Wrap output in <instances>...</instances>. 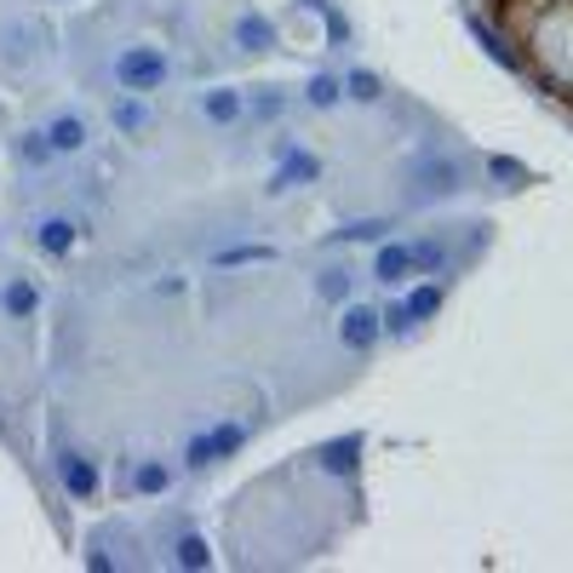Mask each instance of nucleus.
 <instances>
[{
  "instance_id": "10",
  "label": "nucleus",
  "mask_w": 573,
  "mask_h": 573,
  "mask_svg": "<svg viewBox=\"0 0 573 573\" xmlns=\"http://www.w3.org/2000/svg\"><path fill=\"white\" fill-rule=\"evenodd\" d=\"M150 104H143V92H127V98H120V104H115V127L120 132H127V138H143V132H150Z\"/></svg>"
},
{
  "instance_id": "19",
  "label": "nucleus",
  "mask_w": 573,
  "mask_h": 573,
  "mask_svg": "<svg viewBox=\"0 0 573 573\" xmlns=\"http://www.w3.org/2000/svg\"><path fill=\"white\" fill-rule=\"evenodd\" d=\"M344 87H351V98H361V104H373V98H379V80L373 75H351Z\"/></svg>"
},
{
  "instance_id": "15",
  "label": "nucleus",
  "mask_w": 573,
  "mask_h": 573,
  "mask_svg": "<svg viewBox=\"0 0 573 573\" xmlns=\"http://www.w3.org/2000/svg\"><path fill=\"white\" fill-rule=\"evenodd\" d=\"M35 310V286L29 281H12L7 286V316H29Z\"/></svg>"
},
{
  "instance_id": "13",
  "label": "nucleus",
  "mask_w": 573,
  "mask_h": 573,
  "mask_svg": "<svg viewBox=\"0 0 573 573\" xmlns=\"http://www.w3.org/2000/svg\"><path fill=\"white\" fill-rule=\"evenodd\" d=\"M442 241H413V276H430V270H442Z\"/></svg>"
},
{
  "instance_id": "12",
  "label": "nucleus",
  "mask_w": 573,
  "mask_h": 573,
  "mask_svg": "<svg viewBox=\"0 0 573 573\" xmlns=\"http://www.w3.org/2000/svg\"><path fill=\"white\" fill-rule=\"evenodd\" d=\"M17 155H24L29 167H47V161H52V138L47 132H24V138H17Z\"/></svg>"
},
{
  "instance_id": "7",
  "label": "nucleus",
  "mask_w": 573,
  "mask_h": 573,
  "mask_svg": "<svg viewBox=\"0 0 573 573\" xmlns=\"http://www.w3.org/2000/svg\"><path fill=\"white\" fill-rule=\"evenodd\" d=\"M316 173H321V161L286 143V150H281V167H276V183H270V190H293V183H310Z\"/></svg>"
},
{
  "instance_id": "5",
  "label": "nucleus",
  "mask_w": 573,
  "mask_h": 573,
  "mask_svg": "<svg viewBox=\"0 0 573 573\" xmlns=\"http://www.w3.org/2000/svg\"><path fill=\"white\" fill-rule=\"evenodd\" d=\"M201 115H207L213 127H235V120L247 115V98L235 87H213V92H201Z\"/></svg>"
},
{
  "instance_id": "1",
  "label": "nucleus",
  "mask_w": 573,
  "mask_h": 573,
  "mask_svg": "<svg viewBox=\"0 0 573 573\" xmlns=\"http://www.w3.org/2000/svg\"><path fill=\"white\" fill-rule=\"evenodd\" d=\"M115 80H120V92H155L161 80H167V52L161 47H127L115 58Z\"/></svg>"
},
{
  "instance_id": "23",
  "label": "nucleus",
  "mask_w": 573,
  "mask_h": 573,
  "mask_svg": "<svg viewBox=\"0 0 573 573\" xmlns=\"http://www.w3.org/2000/svg\"><path fill=\"white\" fill-rule=\"evenodd\" d=\"M321 293H327V298H339V293H344V276H339V270H333V276H321Z\"/></svg>"
},
{
  "instance_id": "2",
  "label": "nucleus",
  "mask_w": 573,
  "mask_h": 573,
  "mask_svg": "<svg viewBox=\"0 0 573 573\" xmlns=\"http://www.w3.org/2000/svg\"><path fill=\"white\" fill-rule=\"evenodd\" d=\"M247 442V424H235V419H224L213 430H201V436L183 447V459L190 464H213V459H235V447Z\"/></svg>"
},
{
  "instance_id": "6",
  "label": "nucleus",
  "mask_w": 573,
  "mask_h": 573,
  "mask_svg": "<svg viewBox=\"0 0 573 573\" xmlns=\"http://www.w3.org/2000/svg\"><path fill=\"white\" fill-rule=\"evenodd\" d=\"M373 276H379V281H391V286L413 281V241H391V247H379Z\"/></svg>"
},
{
  "instance_id": "14",
  "label": "nucleus",
  "mask_w": 573,
  "mask_h": 573,
  "mask_svg": "<svg viewBox=\"0 0 573 573\" xmlns=\"http://www.w3.org/2000/svg\"><path fill=\"white\" fill-rule=\"evenodd\" d=\"M339 98H344V80H333V75H316V80H310V104H316V110L339 104Z\"/></svg>"
},
{
  "instance_id": "21",
  "label": "nucleus",
  "mask_w": 573,
  "mask_h": 573,
  "mask_svg": "<svg viewBox=\"0 0 573 573\" xmlns=\"http://www.w3.org/2000/svg\"><path fill=\"white\" fill-rule=\"evenodd\" d=\"M270 247H235V253H218V264H264Z\"/></svg>"
},
{
  "instance_id": "18",
  "label": "nucleus",
  "mask_w": 573,
  "mask_h": 573,
  "mask_svg": "<svg viewBox=\"0 0 573 573\" xmlns=\"http://www.w3.org/2000/svg\"><path fill=\"white\" fill-rule=\"evenodd\" d=\"M167 482H173V470H167V464H143V470H138V487H143V494H161Z\"/></svg>"
},
{
  "instance_id": "11",
  "label": "nucleus",
  "mask_w": 573,
  "mask_h": 573,
  "mask_svg": "<svg viewBox=\"0 0 573 573\" xmlns=\"http://www.w3.org/2000/svg\"><path fill=\"white\" fill-rule=\"evenodd\" d=\"M35 241H40V253L64 258V253L75 247V224H69V218H40V230H35Z\"/></svg>"
},
{
  "instance_id": "20",
  "label": "nucleus",
  "mask_w": 573,
  "mask_h": 573,
  "mask_svg": "<svg viewBox=\"0 0 573 573\" xmlns=\"http://www.w3.org/2000/svg\"><path fill=\"white\" fill-rule=\"evenodd\" d=\"M384 230H391L384 218H373V224H351V230H344V241H379Z\"/></svg>"
},
{
  "instance_id": "9",
  "label": "nucleus",
  "mask_w": 573,
  "mask_h": 573,
  "mask_svg": "<svg viewBox=\"0 0 573 573\" xmlns=\"http://www.w3.org/2000/svg\"><path fill=\"white\" fill-rule=\"evenodd\" d=\"M47 138H52V155H75V150H87V120H80V115H58L47 127Z\"/></svg>"
},
{
  "instance_id": "3",
  "label": "nucleus",
  "mask_w": 573,
  "mask_h": 573,
  "mask_svg": "<svg viewBox=\"0 0 573 573\" xmlns=\"http://www.w3.org/2000/svg\"><path fill=\"white\" fill-rule=\"evenodd\" d=\"M58 476H64V494H69V499L92 505V499H98V482H104V470H98V459L64 447V454H58Z\"/></svg>"
},
{
  "instance_id": "17",
  "label": "nucleus",
  "mask_w": 573,
  "mask_h": 573,
  "mask_svg": "<svg viewBox=\"0 0 573 573\" xmlns=\"http://www.w3.org/2000/svg\"><path fill=\"white\" fill-rule=\"evenodd\" d=\"M213 557H207V545L201 539H178V568H207Z\"/></svg>"
},
{
  "instance_id": "8",
  "label": "nucleus",
  "mask_w": 573,
  "mask_h": 573,
  "mask_svg": "<svg viewBox=\"0 0 573 573\" xmlns=\"http://www.w3.org/2000/svg\"><path fill=\"white\" fill-rule=\"evenodd\" d=\"M442 310V286H419V293L413 298H407V304H396V310L391 316H384V321H391L396 327V333H402V327H413V321H424V316H436Z\"/></svg>"
},
{
  "instance_id": "22",
  "label": "nucleus",
  "mask_w": 573,
  "mask_h": 573,
  "mask_svg": "<svg viewBox=\"0 0 573 573\" xmlns=\"http://www.w3.org/2000/svg\"><path fill=\"white\" fill-rule=\"evenodd\" d=\"M351 454H356V436H351V442H339L327 459H333V470H344V476H351V470H356V459H351Z\"/></svg>"
},
{
  "instance_id": "4",
  "label": "nucleus",
  "mask_w": 573,
  "mask_h": 573,
  "mask_svg": "<svg viewBox=\"0 0 573 573\" xmlns=\"http://www.w3.org/2000/svg\"><path fill=\"white\" fill-rule=\"evenodd\" d=\"M379 333H384V316L373 310V304H351L344 321H339V344H344V351H373Z\"/></svg>"
},
{
  "instance_id": "16",
  "label": "nucleus",
  "mask_w": 573,
  "mask_h": 573,
  "mask_svg": "<svg viewBox=\"0 0 573 573\" xmlns=\"http://www.w3.org/2000/svg\"><path fill=\"white\" fill-rule=\"evenodd\" d=\"M241 40H247L253 52H258V47H270V24H264V17H253V12H247V17H241Z\"/></svg>"
}]
</instances>
